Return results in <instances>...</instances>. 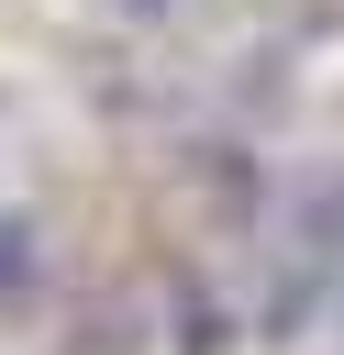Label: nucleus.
Returning a JSON list of instances; mask_svg holds the SVG:
<instances>
[{"label": "nucleus", "mask_w": 344, "mask_h": 355, "mask_svg": "<svg viewBox=\"0 0 344 355\" xmlns=\"http://www.w3.org/2000/svg\"><path fill=\"white\" fill-rule=\"evenodd\" d=\"M122 11H133V22H166V11H178V0H122Z\"/></svg>", "instance_id": "nucleus-1"}]
</instances>
